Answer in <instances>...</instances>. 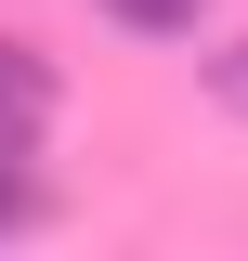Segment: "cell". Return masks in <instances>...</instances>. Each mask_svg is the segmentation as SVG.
Instances as JSON below:
<instances>
[{
    "mask_svg": "<svg viewBox=\"0 0 248 261\" xmlns=\"http://www.w3.org/2000/svg\"><path fill=\"white\" fill-rule=\"evenodd\" d=\"M209 92H222V105L248 118V39H222V53H209Z\"/></svg>",
    "mask_w": 248,
    "mask_h": 261,
    "instance_id": "cell-4",
    "label": "cell"
},
{
    "mask_svg": "<svg viewBox=\"0 0 248 261\" xmlns=\"http://www.w3.org/2000/svg\"><path fill=\"white\" fill-rule=\"evenodd\" d=\"M105 13H118V27H131V39H183V27H196V13H209V0H105Z\"/></svg>",
    "mask_w": 248,
    "mask_h": 261,
    "instance_id": "cell-3",
    "label": "cell"
},
{
    "mask_svg": "<svg viewBox=\"0 0 248 261\" xmlns=\"http://www.w3.org/2000/svg\"><path fill=\"white\" fill-rule=\"evenodd\" d=\"M53 222V196L27 183V144H0V235H39Z\"/></svg>",
    "mask_w": 248,
    "mask_h": 261,
    "instance_id": "cell-2",
    "label": "cell"
},
{
    "mask_svg": "<svg viewBox=\"0 0 248 261\" xmlns=\"http://www.w3.org/2000/svg\"><path fill=\"white\" fill-rule=\"evenodd\" d=\"M53 105H65L53 53H27V39L0 27V144H39V130H53Z\"/></svg>",
    "mask_w": 248,
    "mask_h": 261,
    "instance_id": "cell-1",
    "label": "cell"
}]
</instances>
